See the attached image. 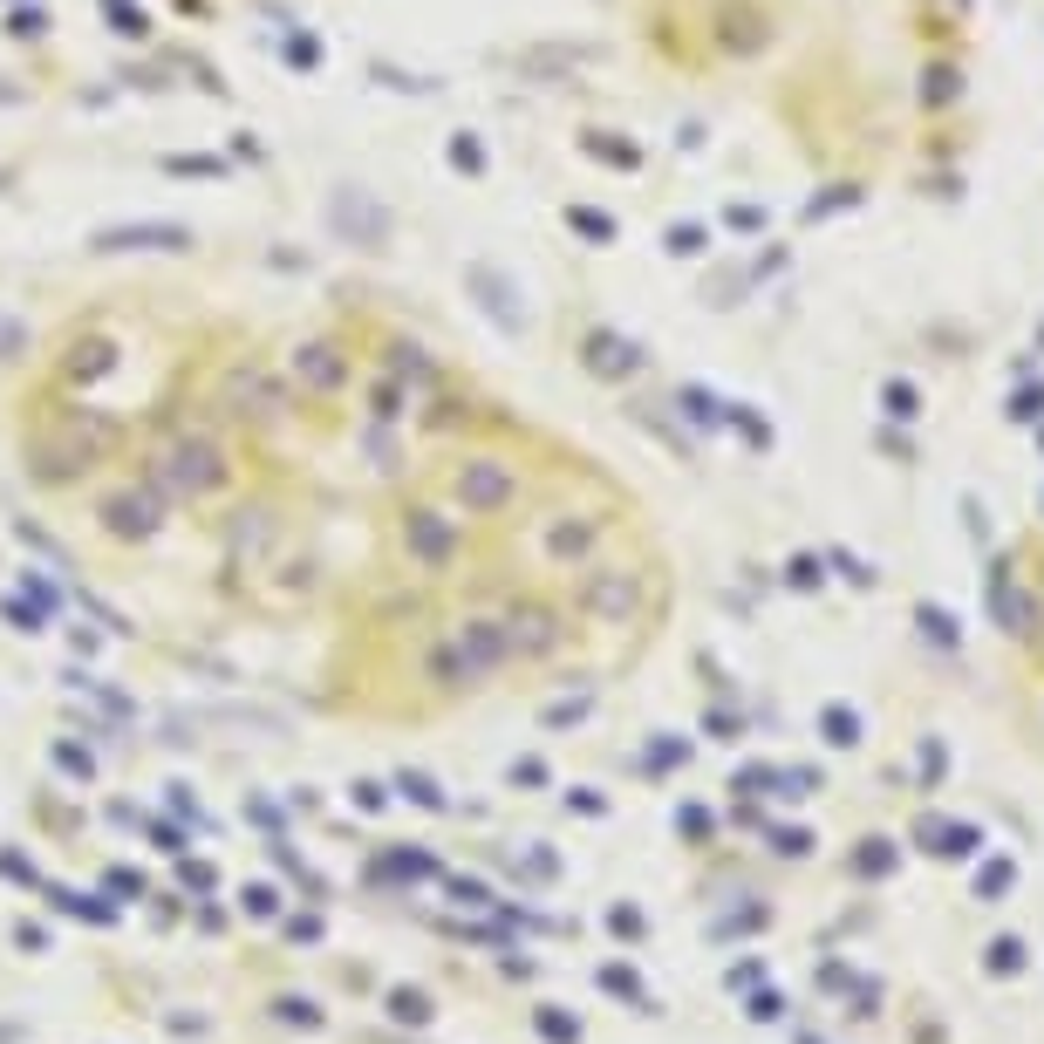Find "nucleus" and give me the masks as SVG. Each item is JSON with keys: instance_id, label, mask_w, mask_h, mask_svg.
I'll list each match as a JSON object with an SVG mask.
<instances>
[{"instance_id": "nucleus-1", "label": "nucleus", "mask_w": 1044, "mask_h": 1044, "mask_svg": "<svg viewBox=\"0 0 1044 1044\" xmlns=\"http://www.w3.org/2000/svg\"><path fill=\"white\" fill-rule=\"evenodd\" d=\"M0 471L82 580L294 642L355 717L601 669L662 608L635 485L348 267L130 253L41 287L0 342Z\"/></svg>"}, {"instance_id": "nucleus-2", "label": "nucleus", "mask_w": 1044, "mask_h": 1044, "mask_svg": "<svg viewBox=\"0 0 1044 1044\" xmlns=\"http://www.w3.org/2000/svg\"><path fill=\"white\" fill-rule=\"evenodd\" d=\"M171 28H232V21H260V14H287V7H314V0H151Z\"/></svg>"}, {"instance_id": "nucleus-3", "label": "nucleus", "mask_w": 1044, "mask_h": 1044, "mask_svg": "<svg viewBox=\"0 0 1044 1044\" xmlns=\"http://www.w3.org/2000/svg\"><path fill=\"white\" fill-rule=\"evenodd\" d=\"M983 969H990V976H1017V969H1024V942H1017V935H997L990 956H983Z\"/></svg>"}, {"instance_id": "nucleus-4", "label": "nucleus", "mask_w": 1044, "mask_h": 1044, "mask_svg": "<svg viewBox=\"0 0 1044 1044\" xmlns=\"http://www.w3.org/2000/svg\"><path fill=\"white\" fill-rule=\"evenodd\" d=\"M1010 881H1017V867H1010V860H997V867H983V874H976V894L990 901V894H1004Z\"/></svg>"}, {"instance_id": "nucleus-5", "label": "nucleus", "mask_w": 1044, "mask_h": 1044, "mask_svg": "<svg viewBox=\"0 0 1044 1044\" xmlns=\"http://www.w3.org/2000/svg\"><path fill=\"white\" fill-rule=\"evenodd\" d=\"M888 867H894V853L881 847V840H874V847L860 853V874H888Z\"/></svg>"}]
</instances>
